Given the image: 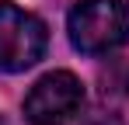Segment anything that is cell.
Returning <instances> with one entry per match:
<instances>
[{"label": "cell", "instance_id": "cell-3", "mask_svg": "<svg viewBox=\"0 0 129 125\" xmlns=\"http://www.w3.org/2000/svg\"><path fill=\"white\" fill-rule=\"evenodd\" d=\"M84 104V83L73 73L56 70L45 73L24 97V118L31 125H66L80 115Z\"/></svg>", "mask_w": 129, "mask_h": 125}, {"label": "cell", "instance_id": "cell-5", "mask_svg": "<svg viewBox=\"0 0 129 125\" xmlns=\"http://www.w3.org/2000/svg\"><path fill=\"white\" fill-rule=\"evenodd\" d=\"M0 125H7V122H4V118H0Z\"/></svg>", "mask_w": 129, "mask_h": 125}, {"label": "cell", "instance_id": "cell-1", "mask_svg": "<svg viewBox=\"0 0 129 125\" xmlns=\"http://www.w3.org/2000/svg\"><path fill=\"white\" fill-rule=\"evenodd\" d=\"M66 28L73 49L101 56L129 38V7L126 0H77Z\"/></svg>", "mask_w": 129, "mask_h": 125}, {"label": "cell", "instance_id": "cell-4", "mask_svg": "<svg viewBox=\"0 0 129 125\" xmlns=\"http://www.w3.org/2000/svg\"><path fill=\"white\" fill-rule=\"evenodd\" d=\"M84 125H122V118L115 111H94V115L84 118Z\"/></svg>", "mask_w": 129, "mask_h": 125}, {"label": "cell", "instance_id": "cell-2", "mask_svg": "<svg viewBox=\"0 0 129 125\" xmlns=\"http://www.w3.org/2000/svg\"><path fill=\"white\" fill-rule=\"evenodd\" d=\"M45 24L14 4H0V70L21 73L42 59L45 52Z\"/></svg>", "mask_w": 129, "mask_h": 125}]
</instances>
